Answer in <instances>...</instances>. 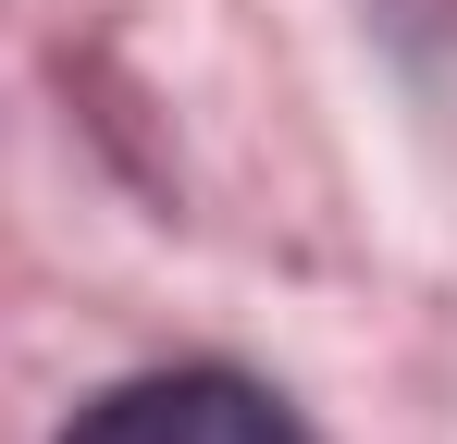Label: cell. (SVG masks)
<instances>
[{
	"mask_svg": "<svg viewBox=\"0 0 457 444\" xmlns=\"http://www.w3.org/2000/svg\"><path fill=\"white\" fill-rule=\"evenodd\" d=\"M50 444H309V420L247 370H137L87 395Z\"/></svg>",
	"mask_w": 457,
	"mask_h": 444,
	"instance_id": "6da1fadb",
	"label": "cell"
}]
</instances>
